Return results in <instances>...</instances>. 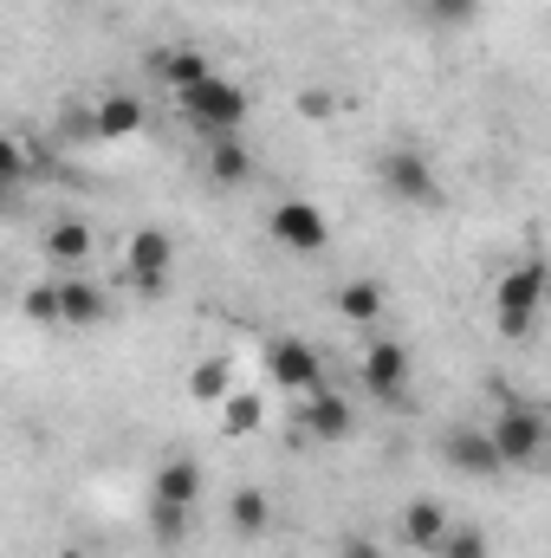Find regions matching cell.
<instances>
[{"instance_id":"obj_27","label":"cell","mask_w":551,"mask_h":558,"mask_svg":"<svg viewBox=\"0 0 551 558\" xmlns=\"http://www.w3.org/2000/svg\"><path fill=\"white\" fill-rule=\"evenodd\" d=\"M344 558H383L377 553V539H364V533H344V546H338Z\"/></svg>"},{"instance_id":"obj_5","label":"cell","mask_w":551,"mask_h":558,"mask_svg":"<svg viewBox=\"0 0 551 558\" xmlns=\"http://www.w3.org/2000/svg\"><path fill=\"white\" fill-rule=\"evenodd\" d=\"M124 260H131V279H137L143 292H162L169 286V267H175V241L162 228H137L131 247H124Z\"/></svg>"},{"instance_id":"obj_16","label":"cell","mask_w":551,"mask_h":558,"mask_svg":"<svg viewBox=\"0 0 551 558\" xmlns=\"http://www.w3.org/2000/svg\"><path fill=\"white\" fill-rule=\"evenodd\" d=\"M46 254H52L59 267H85V260H91V228H85V221H52V228H46Z\"/></svg>"},{"instance_id":"obj_3","label":"cell","mask_w":551,"mask_h":558,"mask_svg":"<svg viewBox=\"0 0 551 558\" xmlns=\"http://www.w3.org/2000/svg\"><path fill=\"white\" fill-rule=\"evenodd\" d=\"M493 448H500V468H532L539 454H546V416L539 410H526V403H500V416H493Z\"/></svg>"},{"instance_id":"obj_2","label":"cell","mask_w":551,"mask_h":558,"mask_svg":"<svg viewBox=\"0 0 551 558\" xmlns=\"http://www.w3.org/2000/svg\"><path fill=\"white\" fill-rule=\"evenodd\" d=\"M539 299H546V267H539V260H519L513 274L500 279V299H493V312H500V331H506V338H532Z\"/></svg>"},{"instance_id":"obj_21","label":"cell","mask_w":551,"mask_h":558,"mask_svg":"<svg viewBox=\"0 0 551 558\" xmlns=\"http://www.w3.org/2000/svg\"><path fill=\"white\" fill-rule=\"evenodd\" d=\"M221 416H228L234 435H254V428L267 422V403H260V397H247V390H228V397H221Z\"/></svg>"},{"instance_id":"obj_7","label":"cell","mask_w":551,"mask_h":558,"mask_svg":"<svg viewBox=\"0 0 551 558\" xmlns=\"http://www.w3.org/2000/svg\"><path fill=\"white\" fill-rule=\"evenodd\" d=\"M364 384H370V397L396 403V397L409 390V351H403L396 338H370V351H364Z\"/></svg>"},{"instance_id":"obj_13","label":"cell","mask_w":551,"mask_h":558,"mask_svg":"<svg viewBox=\"0 0 551 558\" xmlns=\"http://www.w3.org/2000/svg\"><path fill=\"white\" fill-rule=\"evenodd\" d=\"M156 507H195V494H201V468L188 461V454H175V461H162L156 468Z\"/></svg>"},{"instance_id":"obj_15","label":"cell","mask_w":551,"mask_h":558,"mask_svg":"<svg viewBox=\"0 0 551 558\" xmlns=\"http://www.w3.org/2000/svg\"><path fill=\"white\" fill-rule=\"evenodd\" d=\"M441 533H448V507H434V500H409V513H403V539H409L415 553H434Z\"/></svg>"},{"instance_id":"obj_1","label":"cell","mask_w":551,"mask_h":558,"mask_svg":"<svg viewBox=\"0 0 551 558\" xmlns=\"http://www.w3.org/2000/svg\"><path fill=\"white\" fill-rule=\"evenodd\" d=\"M182 118H188L195 131H208V137H241V124H247V92L228 85L221 72H208L201 85L182 92Z\"/></svg>"},{"instance_id":"obj_20","label":"cell","mask_w":551,"mask_h":558,"mask_svg":"<svg viewBox=\"0 0 551 558\" xmlns=\"http://www.w3.org/2000/svg\"><path fill=\"white\" fill-rule=\"evenodd\" d=\"M234 390V371L221 364V357H201L195 371H188V397H201V403H221Z\"/></svg>"},{"instance_id":"obj_14","label":"cell","mask_w":551,"mask_h":558,"mask_svg":"<svg viewBox=\"0 0 551 558\" xmlns=\"http://www.w3.org/2000/svg\"><path fill=\"white\" fill-rule=\"evenodd\" d=\"M208 175H215L221 189L254 182V149H247L241 137H215V149H208Z\"/></svg>"},{"instance_id":"obj_6","label":"cell","mask_w":551,"mask_h":558,"mask_svg":"<svg viewBox=\"0 0 551 558\" xmlns=\"http://www.w3.org/2000/svg\"><path fill=\"white\" fill-rule=\"evenodd\" d=\"M273 241L292 247V254H318L331 241V221L311 208V202H279L273 208Z\"/></svg>"},{"instance_id":"obj_9","label":"cell","mask_w":551,"mask_h":558,"mask_svg":"<svg viewBox=\"0 0 551 558\" xmlns=\"http://www.w3.org/2000/svg\"><path fill=\"white\" fill-rule=\"evenodd\" d=\"M383 189H390L396 202H434V195H441L434 169H428L415 149H390V156H383Z\"/></svg>"},{"instance_id":"obj_24","label":"cell","mask_w":551,"mask_h":558,"mask_svg":"<svg viewBox=\"0 0 551 558\" xmlns=\"http://www.w3.org/2000/svg\"><path fill=\"white\" fill-rule=\"evenodd\" d=\"M26 318H33V325H59V292H52V286H33V292H26Z\"/></svg>"},{"instance_id":"obj_28","label":"cell","mask_w":551,"mask_h":558,"mask_svg":"<svg viewBox=\"0 0 551 558\" xmlns=\"http://www.w3.org/2000/svg\"><path fill=\"white\" fill-rule=\"evenodd\" d=\"M7 195H13V189H0V208H7Z\"/></svg>"},{"instance_id":"obj_26","label":"cell","mask_w":551,"mask_h":558,"mask_svg":"<svg viewBox=\"0 0 551 558\" xmlns=\"http://www.w3.org/2000/svg\"><path fill=\"white\" fill-rule=\"evenodd\" d=\"M20 175H26V149H20V143L0 131V189H13Z\"/></svg>"},{"instance_id":"obj_19","label":"cell","mask_w":551,"mask_h":558,"mask_svg":"<svg viewBox=\"0 0 551 558\" xmlns=\"http://www.w3.org/2000/svg\"><path fill=\"white\" fill-rule=\"evenodd\" d=\"M208 72H215V65H208L201 52H162V59H156V78H162V85H175V98H182L188 85H201Z\"/></svg>"},{"instance_id":"obj_4","label":"cell","mask_w":551,"mask_h":558,"mask_svg":"<svg viewBox=\"0 0 551 558\" xmlns=\"http://www.w3.org/2000/svg\"><path fill=\"white\" fill-rule=\"evenodd\" d=\"M267 364H273V384L298 390V397H318V390H331V384H325V357H318L305 338H279Z\"/></svg>"},{"instance_id":"obj_17","label":"cell","mask_w":551,"mask_h":558,"mask_svg":"<svg viewBox=\"0 0 551 558\" xmlns=\"http://www.w3.org/2000/svg\"><path fill=\"white\" fill-rule=\"evenodd\" d=\"M338 312H344L351 325H377V312H383L377 279H344V286H338Z\"/></svg>"},{"instance_id":"obj_8","label":"cell","mask_w":551,"mask_h":558,"mask_svg":"<svg viewBox=\"0 0 551 558\" xmlns=\"http://www.w3.org/2000/svg\"><path fill=\"white\" fill-rule=\"evenodd\" d=\"M441 461L461 468V474H500V448H493V435H487V428H467V422L441 435Z\"/></svg>"},{"instance_id":"obj_22","label":"cell","mask_w":551,"mask_h":558,"mask_svg":"<svg viewBox=\"0 0 551 558\" xmlns=\"http://www.w3.org/2000/svg\"><path fill=\"white\" fill-rule=\"evenodd\" d=\"M434 553L441 558H487V533H474V526H448Z\"/></svg>"},{"instance_id":"obj_11","label":"cell","mask_w":551,"mask_h":558,"mask_svg":"<svg viewBox=\"0 0 551 558\" xmlns=\"http://www.w3.org/2000/svg\"><path fill=\"white\" fill-rule=\"evenodd\" d=\"M357 428V416H351V403L338 397V390H318L311 403H305V435L311 441H344Z\"/></svg>"},{"instance_id":"obj_12","label":"cell","mask_w":551,"mask_h":558,"mask_svg":"<svg viewBox=\"0 0 551 558\" xmlns=\"http://www.w3.org/2000/svg\"><path fill=\"white\" fill-rule=\"evenodd\" d=\"M143 124H149V111H143V98H131V92H111L91 111V137H137Z\"/></svg>"},{"instance_id":"obj_23","label":"cell","mask_w":551,"mask_h":558,"mask_svg":"<svg viewBox=\"0 0 551 558\" xmlns=\"http://www.w3.org/2000/svg\"><path fill=\"white\" fill-rule=\"evenodd\" d=\"M474 13H480V0H428L434 26H474Z\"/></svg>"},{"instance_id":"obj_25","label":"cell","mask_w":551,"mask_h":558,"mask_svg":"<svg viewBox=\"0 0 551 558\" xmlns=\"http://www.w3.org/2000/svg\"><path fill=\"white\" fill-rule=\"evenodd\" d=\"M182 533H188V507H156V539L182 546Z\"/></svg>"},{"instance_id":"obj_18","label":"cell","mask_w":551,"mask_h":558,"mask_svg":"<svg viewBox=\"0 0 551 558\" xmlns=\"http://www.w3.org/2000/svg\"><path fill=\"white\" fill-rule=\"evenodd\" d=\"M228 520H234V533H241V539H260V533H267V520H273V507H267V494H260V487H241V494L228 500Z\"/></svg>"},{"instance_id":"obj_10","label":"cell","mask_w":551,"mask_h":558,"mask_svg":"<svg viewBox=\"0 0 551 558\" xmlns=\"http://www.w3.org/2000/svg\"><path fill=\"white\" fill-rule=\"evenodd\" d=\"M52 292H59V325H65V331H91V325L105 318V292H98V279H85V274L52 279Z\"/></svg>"}]
</instances>
